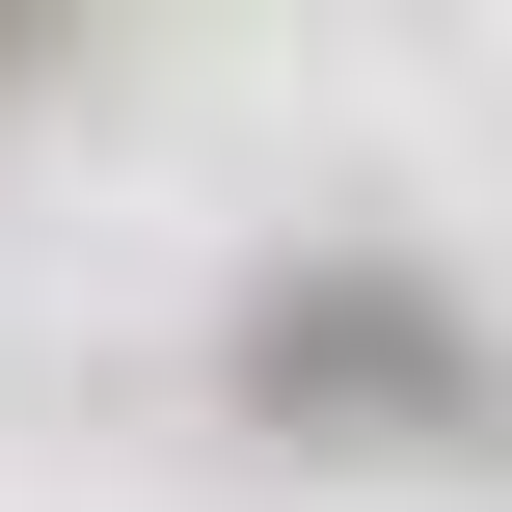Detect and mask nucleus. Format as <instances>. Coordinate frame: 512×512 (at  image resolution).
I'll return each instance as SVG.
<instances>
[{"instance_id":"f257e3e1","label":"nucleus","mask_w":512,"mask_h":512,"mask_svg":"<svg viewBox=\"0 0 512 512\" xmlns=\"http://www.w3.org/2000/svg\"><path fill=\"white\" fill-rule=\"evenodd\" d=\"M270 405H351V432H459L486 378H459V297H405V270H297V297H270Z\"/></svg>"}]
</instances>
